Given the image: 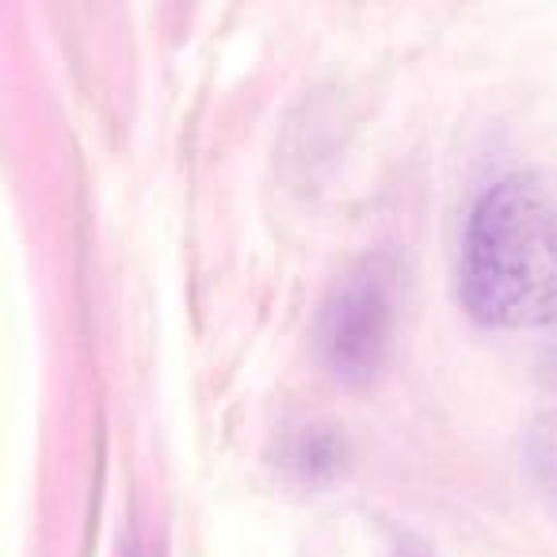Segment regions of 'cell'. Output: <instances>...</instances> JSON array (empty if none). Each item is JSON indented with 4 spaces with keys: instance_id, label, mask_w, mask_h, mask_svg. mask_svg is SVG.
<instances>
[{
    "instance_id": "1",
    "label": "cell",
    "mask_w": 557,
    "mask_h": 557,
    "mask_svg": "<svg viewBox=\"0 0 557 557\" xmlns=\"http://www.w3.org/2000/svg\"><path fill=\"white\" fill-rule=\"evenodd\" d=\"M458 295L485 329L557 321V187L539 172H508L466 218Z\"/></svg>"
},
{
    "instance_id": "2",
    "label": "cell",
    "mask_w": 557,
    "mask_h": 557,
    "mask_svg": "<svg viewBox=\"0 0 557 557\" xmlns=\"http://www.w3.org/2000/svg\"><path fill=\"white\" fill-rule=\"evenodd\" d=\"M394 336V268L367 256L336 278L318 321V348L325 367L348 386L374 379L386 363Z\"/></svg>"
},
{
    "instance_id": "3",
    "label": "cell",
    "mask_w": 557,
    "mask_h": 557,
    "mask_svg": "<svg viewBox=\"0 0 557 557\" xmlns=\"http://www.w3.org/2000/svg\"><path fill=\"white\" fill-rule=\"evenodd\" d=\"M283 462H287L298 478L325 481L344 466V440L336 432H329V428L310 424V428H302V432H295L287 440Z\"/></svg>"
},
{
    "instance_id": "4",
    "label": "cell",
    "mask_w": 557,
    "mask_h": 557,
    "mask_svg": "<svg viewBox=\"0 0 557 557\" xmlns=\"http://www.w3.org/2000/svg\"><path fill=\"white\" fill-rule=\"evenodd\" d=\"M527 466H531L549 508L557 511V409L542 412L527 432Z\"/></svg>"
},
{
    "instance_id": "5",
    "label": "cell",
    "mask_w": 557,
    "mask_h": 557,
    "mask_svg": "<svg viewBox=\"0 0 557 557\" xmlns=\"http://www.w3.org/2000/svg\"><path fill=\"white\" fill-rule=\"evenodd\" d=\"M134 557H141V554H134Z\"/></svg>"
}]
</instances>
